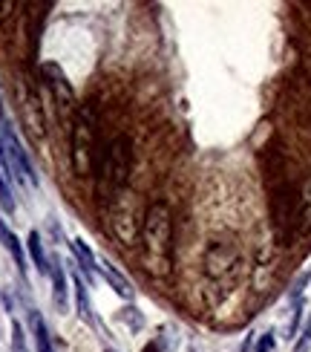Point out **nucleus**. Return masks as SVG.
<instances>
[{"label":"nucleus","mask_w":311,"mask_h":352,"mask_svg":"<svg viewBox=\"0 0 311 352\" xmlns=\"http://www.w3.org/2000/svg\"><path fill=\"white\" fill-rule=\"evenodd\" d=\"M76 303H78V318L84 324H93L95 315H93V303H90V295H87V286L81 277H76Z\"/></svg>","instance_id":"9b49d317"},{"label":"nucleus","mask_w":311,"mask_h":352,"mask_svg":"<svg viewBox=\"0 0 311 352\" xmlns=\"http://www.w3.org/2000/svg\"><path fill=\"white\" fill-rule=\"evenodd\" d=\"M0 240H3V245H6V252L14 257V263H18V269L21 272H26V257H23V248H21V240L14 237V234L6 228V223L0 219Z\"/></svg>","instance_id":"9d476101"},{"label":"nucleus","mask_w":311,"mask_h":352,"mask_svg":"<svg viewBox=\"0 0 311 352\" xmlns=\"http://www.w3.org/2000/svg\"><path fill=\"white\" fill-rule=\"evenodd\" d=\"M303 341H306V344L311 341V320H308V324H306V329H303Z\"/></svg>","instance_id":"2eb2a0df"},{"label":"nucleus","mask_w":311,"mask_h":352,"mask_svg":"<svg viewBox=\"0 0 311 352\" xmlns=\"http://www.w3.org/2000/svg\"><path fill=\"white\" fill-rule=\"evenodd\" d=\"M141 245H144V263L153 274L165 277L170 274L173 263V217L165 202H156L147 208L144 226H141Z\"/></svg>","instance_id":"f257e3e1"},{"label":"nucleus","mask_w":311,"mask_h":352,"mask_svg":"<svg viewBox=\"0 0 311 352\" xmlns=\"http://www.w3.org/2000/svg\"><path fill=\"white\" fill-rule=\"evenodd\" d=\"M130 168H133V142L122 133V136H115L113 144L107 148V162L101 168V182L110 176L113 185L122 190L130 179Z\"/></svg>","instance_id":"7ed1b4c3"},{"label":"nucleus","mask_w":311,"mask_h":352,"mask_svg":"<svg viewBox=\"0 0 311 352\" xmlns=\"http://www.w3.org/2000/svg\"><path fill=\"white\" fill-rule=\"evenodd\" d=\"M26 248H29V257H32L35 269H38L41 274H49V269H52V260L47 257V252H43V243H41V234H38V231L29 234Z\"/></svg>","instance_id":"1a4fd4ad"},{"label":"nucleus","mask_w":311,"mask_h":352,"mask_svg":"<svg viewBox=\"0 0 311 352\" xmlns=\"http://www.w3.org/2000/svg\"><path fill=\"white\" fill-rule=\"evenodd\" d=\"M297 352H306V341H300V344H297Z\"/></svg>","instance_id":"dca6fc26"},{"label":"nucleus","mask_w":311,"mask_h":352,"mask_svg":"<svg viewBox=\"0 0 311 352\" xmlns=\"http://www.w3.org/2000/svg\"><path fill=\"white\" fill-rule=\"evenodd\" d=\"M12 352H29L26 349V335L18 320H12Z\"/></svg>","instance_id":"ddd939ff"},{"label":"nucleus","mask_w":311,"mask_h":352,"mask_svg":"<svg viewBox=\"0 0 311 352\" xmlns=\"http://www.w3.org/2000/svg\"><path fill=\"white\" fill-rule=\"evenodd\" d=\"M29 327H32V335H35V349L38 352H55V346H52V335H49V329H47V324H43V318H41V312H29Z\"/></svg>","instance_id":"6e6552de"},{"label":"nucleus","mask_w":311,"mask_h":352,"mask_svg":"<svg viewBox=\"0 0 311 352\" xmlns=\"http://www.w3.org/2000/svg\"><path fill=\"white\" fill-rule=\"evenodd\" d=\"M104 352H115V349H104Z\"/></svg>","instance_id":"f3484780"},{"label":"nucleus","mask_w":311,"mask_h":352,"mask_svg":"<svg viewBox=\"0 0 311 352\" xmlns=\"http://www.w3.org/2000/svg\"><path fill=\"white\" fill-rule=\"evenodd\" d=\"M0 205H3L6 214H14V199H12V190H9V182H6L3 165H0Z\"/></svg>","instance_id":"f8f14e48"},{"label":"nucleus","mask_w":311,"mask_h":352,"mask_svg":"<svg viewBox=\"0 0 311 352\" xmlns=\"http://www.w3.org/2000/svg\"><path fill=\"white\" fill-rule=\"evenodd\" d=\"M274 344H277V338H274V332H265L262 338L257 341V349L254 352H274Z\"/></svg>","instance_id":"4468645a"},{"label":"nucleus","mask_w":311,"mask_h":352,"mask_svg":"<svg viewBox=\"0 0 311 352\" xmlns=\"http://www.w3.org/2000/svg\"><path fill=\"white\" fill-rule=\"evenodd\" d=\"M72 245V254H76V260H78V269H81V274H87V280H95V272H98V266H95V254L90 252V245H87L81 237L78 240H72L69 243Z\"/></svg>","instance_id":"423d86ee"},{"label":"nucleus","mask_w":311,"mask_h":352,"mask_svg":"<svg viewBox=\"0 0 311 352\" xmlns=\"http://www.w3.org/2000/svg\"><path fill=\"white\" fill-rule=\"evenodd\" d=\"M98 272L104 274V280L110 283V289L115 292V295H122V298H133V286H130V280H127V277H124L122 272H118V269L113 266L110 260H101Z\"/></svg>","instance_id":"39448f33"},{"label":"nucleus","mask_w":311,"mask_h":352,"mask_svg":"<svg viewBox=\"0 0 311 352\" xmlns=\"http://www.w3.org/2000/svg\"><path fill=\"white\" fill-rule=\"evenodd\" d=\"M49 277H52V303L58 306L61 312H67V272L58 260H52V269H49Z\"/></svg>","instance_id":"0eeeda50"},{"label":"nucleus","mask_w":311,"mask_h":352,"mask_svg":"<svg viewBox=\"0 0 311 352\" xmlns=\"http://www.w3.org/2000/svg\"><path fill=\"white\" fill-rule=\"evenodd\" d=\"M233 260H236V252H233V248L219 243V245H211V248H207L205 266H207V272L216 277V274H222V272H228V269L233 266Z\"/></svg>","instance_id":"20e7f679"},{"label":"nucleus","mask_w":311,"mask_h":352,"mask_svg":"<svg viewBox=\"0 0 311 352\" xmlns=\"http://www.w3.org/2000/svg\"><path fill=\"white\" fill-rule=\"evenodd\" d=\"M93 148H95L93 119L81 110L76 124H72V170L78 176H87L93 170Z\"/></svg>","instance_id":"f03ea898"}]
</instances>
